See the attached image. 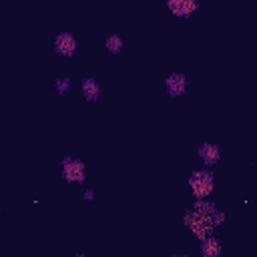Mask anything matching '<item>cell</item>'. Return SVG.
I'll list each match as a JSON object with an SVG mask.
<instances>
[{"label": "cell", "mask_w": 257, "mask_h": 257, "mask_svg": "<svg viewBox=\"0 0 257 257\" xmlns=\"http://www.w3.org/2000/svg\"><path fill=\"white\" fill-rule=\"evenodd\" d=\"M183 223L185 227L193 233L195 239H203L207 235H211L217 227H221L225 223V213L219 209L215 211L213 215H205V213H199L195 209H189L185 215H183Z\"/></svg>", "instance_id": "cell-1"}, {"label": "cell", "mask_w": 257, "mask_h": 257, "mask_svg": "<svg viewBox=\"0 0 257 257\" xmlns=\"http://www.w3.org/2000/svg\"><path fill=\"white\" fill-rule=\"evenodd\" d=\"M189 189H191L195 199L211 197V193L215 191V175H213L211 167H203V169L193 171L189 177Z\"/></svg>", "instance_id": "cell-2"}, {"label": "cell", "mask_w": 257, "mask_h": 257, "mask_svg": "<svg viewBox=\"0 0 257 257\" xmlns=\"http://www.w3.org/2000/svg\"><path fill=\"white\" fill-rule=\"evenodd\" d=\"M60 173L62 179L72 185H82L86 181V165L76 157H64L60 161Z\"/></svg>", "instance_id": "cell-3"}, {"label": "cell", "mask_w": 257, "mask_h": 257, "mask_svg": "<svg viewBox=\"0 0 257 257\" xmlns=\"http://www.w3.org/2000/svg\"><path fill=\"white\" fill-rule=\"evenodd\" d=\"M52 48H54V52L58 54V56H62V58H72L74 54H76V50H78V40H76V36L72 34V32H58L56 36H54V40H52Z\"/></svg>", "instance_id": "cell-4"}, {"label": "cell", "mask_w": 257, "mask_h": 257, "mask_svg": "<svg viewBox=\"0 0 257 257\" xmlns=\"http://www.w3.org/2000/svg\"><path fill=\"white\" fill-rule=\"evenodd\" d=\"M165 2H167L169 12L173 16H179V18L193 16L201 6V0H165Z\"/></svg>", "instance_id": "cell-5"}, {"label": "cell", "mask_w": 257, "mask_h": 257, "mask_svg": "<svg viewBox=\"0 0 257 257\" xmlns=\"http://www.w3.org/2000/svg\"><path fill=\"white\" fill-rule=\"evenodd\" d=\"M165 90L171 98H179L187 92V76L183 72H171L165 76Z\"/></svg>", "instance_id": "cell-6"}, {"label": "cell", "mask_w": 257, "mask_h": 257, "mask_svg": "<svg viewBox=\"0 0 257 257\" xmlns=\"http://www.w3.org/2000/svg\"><path fill=\"white\" fill-rule=\"evenodd\" d=\"M197 157L199 161L203 163V167H215L219 161H221V149L215 145V143H209V141H203L197 149Z\"/></svg>", "instance_id": "cell-7"}, {"label": "cell", "mask_w": 257, "mask_h": 257, "mask_svg": "<svg viewBox=\"0 0 257 257\" xmlns=\"http://www.w3.org/2000/svg\"><path fill=\"white\" fill-rule=\"evenodd\" d=\"M80 94H82V98H84L86 102H96V100H100V96H102V86H100V82H98L96 78L84 76V78L80 80Z\"/></svg>", "instance_id": "cell-8"}, {"label": "cell", "mask_w": 257, "mask_h": 257, "mask_svg": "<svg viewBox=\"0 0 257 257\" xmlns=\"http://www.w3.org/2000/svg\"><path fill=\"white\" fill-rule=\"evenodd\" d=\"M199 253H201V257H221V253H223L221 239L215 237L213 233L199 239Z\"/></svg>", "instance_id": "cell-9"}, {"label": "cell", "mask_w": 257, "mask_h": 257, "mask_svg": "<svg viewBox=\"0 0 257 257\" xmlns=\"http://www.w3.org/2000/svg\"><path fill=\"white\" fill-rule=\"evenodd\" d=\"M104 48H106V52L112 54V56L120 54L122 48H124V40H122V36H120V34H108V36L104 38Z\"/></svg>", "instance_id": "cell-10"}, {"label": "cell", "mask_w": 257, "mask_h": 257, "mask_svg": "<svg viewBox=\"0 0 257 257\" xmlns=\"http://www.w3.org/2000/svg\"><path fill=\"white\" fill-rule=\"evenodd\" d=\"M191 209H195V211H199V213H205V215H213L215 211H219L217 203H215L213 199H209V197L195 199V203H193V207H191Z\"/></svg>", "instance_id": "cell-11"}, {"label": "cell", "mask_w": 257, "mask_h": 257, "mask_svg": "<svg viewBox=\"0 0 257 257\" xmlns=\"http://www.w3.org/2000/svg\"><path fill=\"white\" fill-rule=\"evenodd\" d=\"M70 88H72V80H70L68 76H58V78L54 80V92H56L58 96L68 94Z\"/></svg>", "instance_id": "cell-12"}, {"label": "cell", "mask_w": 257, "mask_h": 257, "mask_svg": "<svg viewBox=\"0 0 257 257\" xmlns=\"http://www.w3.org/2000/svg\"><path fill=\"white\" fill-rule=\"evenodd\" d=\"M82 199H84L86 203H92V201H94V189H84Z\"/></svg>", "instance_id": "cell-13"}]
</instances>
